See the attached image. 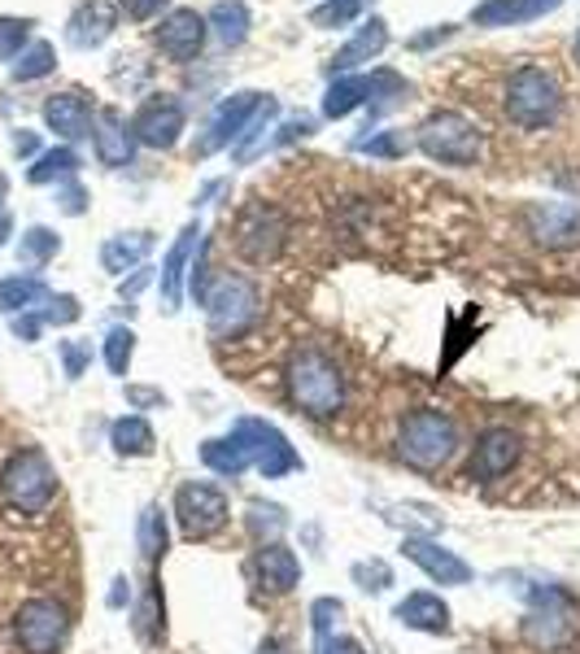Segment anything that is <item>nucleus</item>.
<instances>
[{"label":"nucleus","mask_w":580,"mask_h":654,"mask_svg":"<svg viewBox=\"0 0 580 654\" xmlns=\"http://www.w3.org/2000/svg\"><path fill=\"white\" fill-rule=\"evenodd\" d=\"M27 36V23H10V18H0V58H10Z\"/></svg>","instance_id":"obj_29"},{"label":"nucleus","mask_w":580,"mask_h":654,"mask_svg":"<svg viewBox=\"0 0 580 654\" xmlns=\"http://www.w3.org/2000/svg\"><path fill=\"white\" fill-rule=\"evenodd\" d=\"M110 441H114L118 454H149V450H153V428H149L140 415H127V419L114 424Z\"/></svg>","instance_id":"obj_21"},{"label":"nucleus","mask_w":580,"mask_h":654,"mask_svg":"<svg viewBox=\"0 0 580 654\" xmlns=\"http://www.w3.org/2000/svg\"><path fill=\"white\" fill-rule=\"evenodd\" d=\"M97 153H101V162H105V166H123V162L131 158V140H127V131L118 127V118H114V114H105V118H101Z\"/></svg>","instance_id":"obj_22"},{"label":"nucleus","mask_w":580,"mask_h":654,"mask_svg":"<svg viewBox=\"0 0 580 654\" xmlns=\"http://www.w3.org/2000/svg\"><path fill=\"white\" fill-rule=\"evenodd\" d=\"M75 171V153L71 149H58V153H45L36 166H31V184H49L58 175H71Z\"/></svg>","instance_id":"obj_27"},{"label":"nucleus","mask_w":580,"mask_h":654,"mask_svg":"<svg viewBox=\"0 0 580 654\" xmlns=\"http://www.w3.org/2000/svg\"><path fill=\"white\" fill-rule=\"evenodd\" d=\"M36 332H40V323H36V318H18V337H23V341H31Z\"/></svg>","instance_id":"obj_34"},{"label":"nucleus","mask_w":580,"mask_h":654,"mask_svg":"<svg viewBox=\"0 0 580 654\" xmlns=\"http://www.w3.org/2000/svg\"><path fill=\"white\" fill-rule=\"evenodd\" d=\"M53 71V49L49 45H31L27 53H23V62L14 66V79H40V75H49Z\"/></svg>","instance_id":"obj_28"},{"label":"nucleus","mask_w":580,"mask_h":654,"mask_svg":"<svg viewBox=\"0 0 580 654\" xmlns=\"http://www.w3.org/2000/svg\"><path fill=\"white\" fill-rule=\"evenodd\" d=\"M210 305V318H214V332L218 337H236L244 323H253L257 314V292L244 284V279H218V288L205 297Z\"/></svg>","instance_id":"obj_8"},{"label":"nucleus","mask_w":580,"mask_h":654,"mask_svg":"<svg viewBox=\"0 0 580 654\" xmlns=\"http://www.w3.org/2000/svg\"><path fill=\"white\" fill-rule=\"evenodd\" d=\"M66 628H71L66 606L53 598H31L14 619V637L27 654H58V645L66 641Z\"/></svg>","instance_id":"obj_6"},{"label":"nucleus","mask_w":580,"mask_h":654,"mask_svg":"<svg viewBox=\"0 0 580 654\" xmlns=\"http://www.w3.org/2000/svg\"><path fill=\"white\" fill-rule=\"evenodd\" d=\"M288 398H293L306 415L328 419L345 406V376L319 345H306L288 359Z\"/></svg>","instance_id":"obj_1"},{"label":"nucleus","mask_w":580,"mask_h":654,"mask_svg":"<svg viewBox=\"0 0 580 654\" xmlns=\"http://www.w3.org/2000/svg\"><path fill=\"white\" fill-rule=\"evenodd\" d=\"M236 437L249 445V454H253V463H257L262 476H283V471H293V467H298V454L288 450V441H283L270 424L249 419V424L236 428Z\"/></svg>","instance_id":"obj_9"},{"label":"nucleus","mask_w":580,"mask_h":654,"mask_svg":"<svg viewBox=\"0 0 580 654\" xmlns=\"http://www.w3.org/2000/svg\"><path fill=\"white\" fill-rule=\"evenodd\" d=\"M406 558L411 563H419L437 584H467L471 580V567L458 558V554H450V550H441L437 541H424V537H406Z\"/></svg>","instance_id":"obj_12"},{"label":"nucleus","mask_w":580,"mask_h":654,"mask_svg":"<svg viewBox=\"0 0 580 654\" xmlns=\"http://www.w3.org/2000/svg\"><path fill=\"white\" fill-rule=\"evenodd\" d=\"M0 485H5V498L27 511V515H40L53 493H58V476H53V463L40 454V450H23L10 458L5 476H0Z\"/></svg>","instance_id":"obj_3"},{"label":"nucleus","mask_w":580,"mask_h":654,"mask_svg":"<svg viewBox=\"0 0 580 654\" xmlns=\"http://www.w3.org/2000/svg\"><path fill=\"white\" fill-rule=\"evenodd\" d=\"M506 114L519 127H545L558 114V84L545 71H519L506 88Z\"/></svg>","instance_id":"obj_4"},{"label":"nucleus","mask_w":580,"mask_h":654,"mask_svg":"<svg viewBox=\"0 0 580 654\" xmlns=\"http://www.w3.org/2000/svg\"><path fill=\"white\" fill-rule=\"evenodd\" d=\"M175 515H179L184 537L205 541L227 524V498H223V489H214L205 480H188L175 493Z\"/></svg>","instance_id":"obj_5"},{"label":"nucleus","mask_w":580,"mask_h":654,"mask_svg":"<svg viewBox=\"0 0 580 654\" xmlns=\"http://www.w3.org/2000/svg\"><path fill=\"white\" fill-rule=\"evenodd\" d=\"M554 0H489L484 10H476V23H524L532 14H545Z\"/></svg>","instance_id":"obj_20"},{"label":"nucleus","mask_w":580,"mask_h":654,"mask_svg":"<svg viewBox=\"0 0 580 654\" xmlns=\"http://www.w3.org/2000/svg\"><path fill=\"white\" fill-rule=\"evenodd\" d=\"M201 40H205V23L192 14V10H179L162 32H157V45H162V53L166 58H175V62H188V58H197V49H201Z\"/></svg>","instance_id":"obj_15"},{"label":"nucleus","mask_w":580,"mask_h":654,"mask_svg":"<svg viewBox=\"0 0 580 654\" xmlns=\"http://www.w3.org/2000/svg\"><path fill=\"white\" fill-rule=\"evenodd\" d=\"M162 5H166V0H123V14L127 18H153Z\"/></svg>","instance_id":"obj_31"},{"label":"nucleus","mask_w":580,"mask_h":654,"mask_svg":"<svg viewBox=\"0 0 580 654\" xmlns=\"http://www.w3.org/2000/svg\"><path fill=\"white\" fill-rule=\"evenodd\" d=\"M519 463V437L510 428H489L471 450V480H502Z\"/></svg>","instance_id":"obj_11"},{"label":"nucleus","mask_w":580,"mask_h":654,"mask_svg":"<svg viewBox=\"0 0 580 654\" xmlns=\"http://www.w3.org/2000/svg\"><path fill=\"white\" fill-rule=\"evenodd\" d=\"M75 314H79L75 297H53V301H49V310H45V318H49V323H71Z\"/></svg>","instance_id":"obj_30"},{"label":"nucleus","mask_w":580,"mask_h":654,"mask_svg":"<svg viewBox=\"0 0 580 654\" xmlns=\"http://www.w3.org/2000/svg\"><path fill=\"white\" fill-rule=\"evenodd\" d=\"M84 367H88V350H84V345H66V372H71V376H84Z\"/></svg>","instance_id":"obj_32"},{"label":"nucleus","mask_w":580,"mask_h":654,"mask_svg":"<svg viewBox=\"0 0 580 654\" xmlns=\"http://www.w3.org/2000/svg\"><path fill=\"white\" fill-rule=\"evenodd\" d=\"M58 244H62V240H58L49 227H31V231L23 236V249H18V253H23L27 266H40V262H49V257L58 253Z\"/></svg>","instance_id":"obj_24"},{"label":"nucleus","mask_w":580,"mask_h":654,"mask_svg":"<svg viewBox=\"0 0 580 654\" xmlns=\"http://www.w3.org/2000/svg\"><path fill=\"white\" fill-rule=\"evenodd\" d=\"M131 350H136V337L127 332V327H114V332L105 337V363H110V372H114V376H127V367H131Z\"/></svg>","instance_id":"obj_25"},{"label":"nucleus","mask_w":580,"mask_h":654,"mask_svg":"<svg viewBox=\"0 0 580 654\" xmlns=\"http://www.w3.org/2000/svg\"><path fill=\"white\" fill-rule=\"evenodd\" d=\"M576 53H580V40H576Z\"/></svg>","instance_id":"obj_36"},{"label":"nucleus","mask_w":580,"mask_h":654,"mask_svg":"<svg viewBox=\"0 0 580 654\" xmlns=\"http://www.w3.org/2000/svg\"><path fill=\"white\" fill-rule=\"evenodd\" d=\"M201 463H205L210 471H218V476H240V471L253 463V454H249V445L231 432L227 441H205V445H201Z\"/></svg>","instance_id":"obj_19"},{"label":"nucleus","mask_w":580,"mask_h":654,"mask_svg":"<svg viewBox=\"0 0 580 654\" xmlns=\"http://www.w3.org/2000/svg\"><path fill=\"white\" fill-rule=\"evenodd\" d=\"M528 218H532V231L541 244H571L580 236V210L576 205H537Z\"/></svg>","instance_id":"obj_18"},{"label":"nucleus","mask_w":580,"mask_h":654,"mask_svg":"<svg viewBox=\"0 0 580 654\" xmlns=\"http://www.w3.org/2000/svg\"><path fill=\"white\" fill-rule=\"evenodd\" d=\"M324 654H363V650H358V641L341 637V641H328V645H324Z\"/></svg>","instance_id":"obj_33"},{"label":"nucleus","mask_w":580,"mask_h":654,"mask_svg":"<svg viewBox=\"0 0 580 654\" xmlns=\"http://www.w3.org/2000/svg\"><path fill=\"white\" fill-rule=\"evenodd\" d=\"M179 127H184V110L175 105V101H149L140 114H136V136L144 140V144H175V136H179Z\"/></svg>","instance_id":"obj_16"},{"label":"nucleus","mask_w":580,"mask_h":654,"mask_svg":"<svg viewBox=\"0 0 580 654\" xmlns=\"http://www.w3.org/2000/svg\"><path fill=\"white\" fill-rule=\"evenodd\" d=\"M45 123H49L62 140H79V136H88V127H92V105H88L79 92H58V97L45 105Z\"/></svg>","instance_id":"obj_14"},{"label":"nucleus","mask_w":580,"mask_h":654,"mask_svg":"<svg viewBox=\"0 0 580 654\" xmlns=\"http://www.w3.org/2000/svg\"><path fill=\"white\" fill-rule=\"evenodd\" d=\"M45 297V284L36 275H10L0 279V310H27Z\"/></svg>","instance_id":"obj_23"},{"label":"nucleus","mask_w":580,"mask_h":654,"mask_svg":"<svg viewBox=\"0 0 580 654\" xmlns=\"http://www.w3.org/2000/svg\"><path fill=\"white\" fill-rule=\"evenodd\" d=\"M454 450H458V424L445 411H411L398 428V454L419 471L445 467Z\"/></svg>","instance_id":"obj_2"},{"label":"nucleus","mask_w":580,"mask_h":654,"mask_svg":"<svg viewBox=\"0 0 580 654\" xmlns=\"http://www.w3.org/2000/svg\"><path fill=\"white\" fill-rule=\"evenodd\" d=\"M398 619L419 632H450V606L437 593H406L398 602Z\"/></svg>","instance_id":"obj_17"},{"label":"nucleus","mask_w":580,"mask_h":654,"mask_svg":"<svg viewBox=\"0 0 580 654\" xmlns=\"http://www.w3.org/2000/svg\"><path fill=\"white\" fill-rule=\"evenodd\" d=\"M140 550H144V558H157L166 550V519L157 515V506H149L140 515Z\"/></svg>","instance_id":"obj_26"},{"label":"nucleus","mask_w":580,"mask_h":654,"mask_svg":"<svg viewBox=\"0 0 580 654\" xmlns=\"http://www.w3.org/2000/svg\"><path fill=\"white\" fill-rule=\"evenodd\" d=\"M257 580H262V589H270V593L298 589V580H302L298 554L288 550V545H279V541L262 545V550H257Z\"/></svg>","instance_id":"obj_13"},{"label":"nucleus","mask_w":580,"mask_h":654,"mask_svg":"<svg viewBox=\"0 0 580 654\" xmlns=\"http://www.w3.org/2000/svg\"><path fill=\"white\" fill-rule=\"evenodd\" d=\"M10 231H14V223H10L5 214H0V244H5V240H10Z\"/></svg>","instance_id":"obj_35"},{"label":"nucleus","mask_w":580,"mask_h":654,"mask_svg":"<svg viewBox=\"0 0 580 654\" xmlns=\"http://www.w3.org/2000/svg\"><path fill=\"white\" fill-rule=\"evenodd\" d=\"M236 244H240V253L253 257V262L275 257L279 244H283V218H279L275 210H266V205H253V210L240 218V227H236Z\"/></svg>","instance_id":"obj_10"},{"label":"nucleus","mask_w":580,"mask_h":654,"mask_svg":"<svg viewBox=\"0 0 580 654\" xmlns=\"http://www.w3.org/2000/svg\"><path fill=\"white\" fill-rule=\"evenodd\" d=\"M424 153L450 166H471L480 158V131L458 114H437L424 123Z\"/></svg>","instance_id":"obj_7"}]
</instances>
